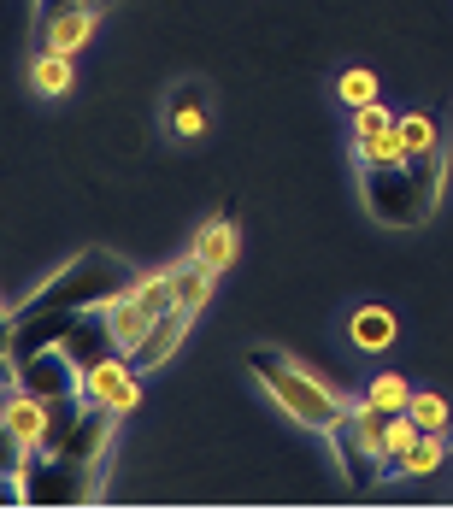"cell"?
I'll list each match as a JSON object with an SVG mask.
<instances>
[{
    "label": "cell",
    "mask_w": 453,
    "mask_h": 512,
    "mask_svg": "<svg viewBox=\"0 0 453 512\" xmlns=\"http://www.w3.org/2000/svg\"><path fill=\"white\" fill-rule=\"evenodd\" d=\"M112 436H118V412L89 401L83 418L65 436H48L42 448H30V465L18 471L24 501L30 507H83V501H101Z\"/></svg>",
    "instance_id": "6da1fadb"
},
{
    "label": "cell",
    "mask_w": 453,
    "mask_h": 512,
    "mask_svg": "<svg viewBox=\"0 0 453 512\" xmlns=\"http://www.w3.org/2000/svg\"><path fill=\"white\" fill-rule=\"evenodd\" d=\"M442 177H448V142H436L430 154H412V159H359L365 212L377 224H389V230L430 224V212L442 201Z\"/></svg>",
    "instance_id": "7a4b0ae2"
},
{
    "label": "cell",
    "mask_w": 453,
    "mask_h": 512,
    "mask_svg": "<svg viewBox=\"0 0 453 512\" xmlns=\"http://www.w3.org/2000/svg\"><path fill=\"white\" fill-rule=\"evenodd\" d=\"M136 283H142V271H136L130 259H118L112 248H83L65 271H53L18 312H89V307L118 301V295L136 289Z\"/></svg>",
    "instance_id": "3957f363"
},
{
    "label": "cell",
    "mask_w": 453,
    "mask_h": 512,
    "mask_svg": "<svg viewBox=\"0 0 453 512\" xmlns=\"http://www.w3.org/2000/svg\"><path fill=\"white\" fill-rule=\"evenodd\" d=\"M248 371L265 383V395L289 412L301 430H330V424L348 412V401H342L330 383H318L312 371H301L295 359L277 354V348H253V354H248Z\"/></svg>",
    "instance_id": "277c9868"
},
{
    "label": "cell",
    "mask_w": 453,
    "mask_h": 512,
    "mask_svg": "<svg viewBox=\"0 0 453 512\" xmlns=\"http://www.w3.org/2000/svg\"><path fill=\"white\" fill-rule=\"evenodd\" d=\"M177 301V283H171V271H159V277H142L136 289H124L118 301H106V324H112V342H118V354L130 359L142 342H148V330L171 312Z\"/></svg>",
    "instance_id": "5b68a950"
},
{
    "label": "cell",
    "mask_w": 453,
    "mask_h": 512,
    "mask_svg": "<svg viewBox=\"0 0 453 512\" xmlns=\"http://www.w3.org/2000/svg\"><path fill=\"white\" fill-rule=\"evenodd\" d=\"M330 448H336V465L348 471V483L353 489H371V483H383L389 477V460H383V442H377V430L359 418V407H348L330 430Z\"/></svg>",
    "instance_id": "8992f818"
},
{
    "label": "cell",
    "mask_w": 453,
    "mask_h": 512,
    "mask_svg": "<svg viewBox=\"0 0 453 512\" xmlns=\"http://www.w3.org/2000/svg\"><path fill=\"white\" fill-rule=\"evenodd\" d=\"M95 24H101V6H95V0H65V6H48V12H42L36 42L53 48V53H77L95 36Z\"/></svg>",
    "instance_id": "52a82bcc"
},
{
    "label": "cell",
    "mask_w": 453,
    "mask_h": 512,
    "mask_svg": "<svg viewBox=\"0 0 453 512\" xmlns=\"http://www.w3.org/2000/svg\"><path fill=\"white\" fill-rule=\"evenodd\" d=\"M136 377H142V371H136L130 359L112 354V359H101V365H89V371H83V401H95V407H106V412H118V418H124V412L136 407V395H142V389H136Z\"/></svg>",
    "instance_id": "ba28073f"
},
{
    "label": "cell",
    "mask_w": 453,
    "mask_h": 512,
    "mask_svg": "<svg viewBox=\"0 0 453 512\" xmlns=\"http://www.w3.org/2000/svg\"><path fill=\"white\" fill-rule=\"evenodd\" d=\"M18 389H30V395H83V371H77V359L65 354V348H42V354H30L18 365Z\"/></svg>",
    "instance_id": "9c48e42d"
},
{
    "label": "cell",
    "mask_w": 453,
    "mask_h": 512,
    "mask_svg": "<svg viewBox=\"0 0 453 512\" xmlns=\"http://www.w3.org/2000/svg\"><path fill=\"white\" fill-rule=\"evenodd\" d=\"M206 118H212V89L206 83H177L171 95H165V130L177 136V142H195L206 136Z\"/></svg>",
    "instance_id": "30bf717a"
},
{
    "label": "cell",
    "mask_w": 453,
    "mask_h": 512,
    "mask_svg": "<svg viewBox=\"0 0 453 512\" xmlns=\"http://www.w3.org/2000/svg\"><path fill=\"white\" fill-rule=\"evenodd\" d=\"M353 154L359 159H401V142H395V112L389 106H359L353 112Z\"/></svg>",
    "instance_id": "8fae6325"
},
{
    "label": "cell",
    "mask_w": 453,
    "mask_h": 512,
    "mask_svg": "<svg viewBox=\"0 0 453 512\" xmlns=\"http://www.w3.org/2000/svg\"><path fill=\"white\" fill-rule=\"evenodd\" d=\"M189 259H201L206 271L218 277L230 259H236V212H218L212 224H206L201 236H195V248H189Z\"/></svg>",
    "instance_id": "7c38bea8"
},
{
    "label": "cell",
    "mask_w": 453,
    "mask_h": 512,
    "mask_svg": "<svg viewBox=\"0 0 453 512\" xmlns=\"http://www.w3.org/2000/svg\"><path fill=\"white\" fill-rule=\"evenodd\" d=\"M30 83H36V95H48V101L71 95V83H77V71H71V53L36 48V59H30Z\"/></svg>",
    "instance_id": "4fadbf2b"
},
{
    "label": "cell",
    "mask_w": 453,
    "mask_h": 512,
    "mask_svg": "<svg viewBox=\"0 0 453 512\" xmlns=\"http://www.w3.org/2000/svg\"><path fill=\"white\" fill-rule=\"evenodd\" d=\"M348 336L365 348V354L389 348V342H395V312H389V307H359V312L348 318Z\"/></svg>",
    "instance_id": "5bb4252c"
},
{
    "label": "cell",
    "mask_w": 453,
    "mask_h": 512,
    "mask_svg": "<svg viewBox=\"0 0 453 512\" xmlns=\"http://www.w3.org/2000/svg\"><path fill=\"white\" fill-rule=\"evenodd\" d=\"M406 418H412L418 430H430V436H448V442H453V407L442 401V395H430V389H412Z\"/></svg>",
    "instance_id": "9a60e30c"
},
{
    "label": "cell",
    "mask_w": 453,
    "mask_h": 512,
    "mask_svg": "<svg viewBox=\"0 0 453 512\" xmlns=\"http://www.w3.org/2000/svg\"><path fill=\"white\" fill-rule=\"evenodd\" d=\"M448 448H453L448 436H430V430H418V436H412V448L401 454V465H395V471H406V477H430V471L442 465V454H448Z\"/></svg>",
    "instance_id": "2e32d148"
},
{
    "label": "cell",
    "mask_w": 453,
    "mask_h": 512,
    "mask_svg": "<svg viewBox=\"0 0 453 512\" xmlns=\"http://www.w3.org/2000/svg\"><path fill=\"white\" fill-rule=\"evenodd\" d=\"M395 142H401V159H412V154H430L442 136H436V124L424 112H406V118H395Z\"/></svg>",
    "instance_id": "e0dca14e"
},
{
    "label": "cell",
    "mask_w": 453,
    "mask_h": 512,
    "mask_svg": "<svg viewBox=\"0 0 453 512\" xmlns=\"http://www.w3.org/2000/svg\"><path fill=\"white\" fill-rule=\"evenodd\" d=\"M6 395H12V383L0 389V477H18L24 465H30V448L12 436V424H6Z\"/></svg>",
    "instance_id": "ac0fdd59"
},
{
    "label": "cell",
    "mask_w": 453,
    "mask_h": 512,
    "mask_svg": "<svg viewBox=\"0 0 453 512\" xmlns=\"http://www.w3.org/2000/svg\"><path fill=\"white\" fill-rule=\"evenodd\" d=\"M371 407H389V412H406V401H412V389H406V377H395V371H383L377 383H371V395H365Z\"/></svg>",
    "instance_id": "d6986e66"
},
{
    "label": "cell",
    "mask_w": 453,
    "mask_h": 512,
    "mask_svg": "<svg viewBox=\"0 0 453 512\" xmlns=\"http://www.w3.org/2000/svg\"><path fill=\"white\" fill-rule=\"evenodd\" d=\"M336 95L359 112V106L377 101V77H371V71H342V77H336Z\"/></svg>",
    "instance_id": "ffe728a7"
},
{
    "label": "cell",
    "mask_w": 453,
    "mask_h": 512,
    "mask_svg": "<svg viewBox=\"0 0 453 512\" xmlns=\"http://www.w3.org/2000/svg\"><path fill=\"white\" fill-rule=\"evenodd\" d=\"M0 354H12V312L0 307Z\"/></svg>",
    "instance_id": "44dd1931"
},
{
    "label": "cell",
    "mask_w": 453,
    "mask_h": 512,
    "mask_svg": "<svg viewBox=\"0 0 453 512\" xmlns=\"http://www.w3.org/2000/svg\"><path fill=\"white\" fill-rule=\"evenodd\" d=\"M6 383H18V365H12V354H0V389Z\"/></svg>",
    "instance_id": "7402d4cb"
}]
</instances>
